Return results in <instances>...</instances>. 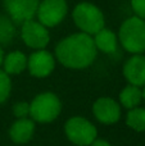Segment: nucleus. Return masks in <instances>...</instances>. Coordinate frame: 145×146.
<instances>
[{
	"label": "nucleus",
	"mask_w": 145,
	"mask_h": 146,
	"mask_svg": "<svg viewBox=\"0 0 145 146\" xmlns=\"http://www.w3.org/2000/svg\"><path fill=\"white\" fill-rule=\"evenodd\" d=\"M35 135V122L31 118L15 119L9 128V139L14 144L23 145L31 141Z\"/></svg>",
	"instance_id": "f8f14e48"
},
{
	"label": "nucleus",
	"mask_w": 145,
	"mask_h": 146,
	"mask_svg": "<svg viewBox=\"0 0 145 146\" xmlns=\"http://www.w3.org/2000/svg\"><path fill=\"white\" fill-rule=\"evenodd\" d=\"M73 22L80 28L82 33L94 36L105 26V19L103 12L91 3H80L74 7Z\"/></svg>",
	"instance_id": "7ed1b4c3"
},
{
	"label": "nucleus",
	"mask_w": 145,
	"mask_h": 146,
	"mask_svg": "<svg viewBox=\"0 0 145 146\" xmlns=\"http://www.w3.org/2000/svg\"><path fill=\"white\" fill-rule=\"evenodd\" d=\"M55 68V58L48 50H36L27 58V69L31 76L37 78L48 77Z\"/></svg>",
	"instance_id": "9d476101"
},
{
	"label": "nucleus",
	"mask_w": 145,
	"mask_h": 146,
	"mask_svg": "<svg viewBox=\"0 0 145 146\" xmlns=\"http://www.w3.org/2000/svg\"><path fill=\"white\" fill-rule=\"evenodd\" d=\"M123 76L128 81V85L138 87L145 86V55L134 54L126 60L123 66Z\"/></svg>",
	"instance_id": "9b49d317"
},
{
	"label": "nucleus",
	"mask_w": 145,
	"mask_h": 146,
	"mask_svg": "<svg viewBox=\"0 0 145 146\" xmlns=\"http://www.w3.org/2000/svg\"><path fill=\"white\" fill-rule=\"evenodd\" d=\"M64 133L72 144L77 146H90L98 139L96 127L81 115L72 117L66 122Z\"/></svg>",
	"instance_id": "39448f33"
},
{
	"label": "nucleus",
	"mask_w": 145,
	"mask_h": 146,
	"mask_svg": "<svg viewBox=\"0 0 145 146\" xmlns=\"http://www.w3.org/2000/svg\"><path fill=\"white\" fill-rule=\"evenodd\" d=\"M10 91H12V81L10 76L0 69V105L4 104L9 99Z\"/></svg>",
	"instance_id": "a211bd4d"
},
{
	"label": "nucleus",
	"mask_w": 145,
	"mask_h": 146,
	"mask_svg": "<svg viewBox=\"0 0 145 146\" xmlns=\"http://www.w3.org/2000/svg\"><path fill=\"white\" fill-rule=\"evenodd\" d=\"M68 4L66 0H43L37 8V21L46 28L55 27L66 18Z\"/></svg>",
	"instance_id": "423d86ee"
},
{
	"label": "nucleus",
	"mask_w": 145,
	"mask_h": 146,
	"mask_svg": "<svg viewBox=\"0 0 145 146\" xmlns=\"http://www.w3.org/2000/svg\"><path fill=\"white\" fill-rule=\"evenodd\" d=\"M21 37L28 48L35 49V50L45 49L50 41V35H49L48 28L35 19L26 21L22 23Z\"/></svg>",
	"instance_id": "0eeeda50"
},
{
	"label": "nucleus",
	"mask_w": 145,
	"mask_h": 146,
	"mask_svg": "<svg viewBox=\"0 0 145 146\" xmlns=\"http://www.w3.org/2000/svg\"><path fill=\"white\" fill-rule=\"evenodd\" d=\"M141 92H143V100L145 101V86H144L143 88H141Z\"/></svg>",
	"instance_id": "5701e85b"
},
{
	"label": "nucleus",
	"mask_w": 145,
	"mask_h": 146,
	"mask_svg": "<svg viewBox=\"0 0 145 146\" xmlns=\"http://www.w3.org/2000/svg\"><path fill=\"white\" fill-rule=\"evenodd\" d=\"M4 51H3V49H1V46H0V67L3 66V62H4Z\"/></svg>",
	"instance_id": "4be33fe9"
},
{
	"label": "nucleus",
	"mask_w": 145,
	"mask_h": 146,
	"mask_svg": "<svg viewBox=\"0 0 145 146\" xmlns=\"http://www.w3.org/2000/svg\"><path fill=\"white\" fill-rule=\"evenodd\" d=\"M62 111V103L53 92H43L30 103V118L37 123H50Z\"/></svg>",
	"instance_id": "20e7f679"
},
{
	"label": "nucleus",
	"mask_w": 145,
	"mask_h": 146,
	"mask_svg": "<svg viewBox=\"0 0 145 146\" xmlns=\"http://www.w3.org/2000/svg\"><path fill=\"white\" fill-rule=\"evenodd\" d=\"M92 114L98 122L109 126L120 121L122 110H121L120 103H117L114 99L103 96V98L96 99L95 103L92 104Z\"/></svg>",
	"instance_id": "6e6552de"
},
{
	"label": "nucleus",
	"mask_w": 145,
	"mask_h": 146,
	"mask_svg": "<svg viewBox=\"0 0 145 146\" xmlns=\"http://www.w3.org/2000/svg\"><path fill=\"white\" fill-rule=\"evenodd\" d=\"M13 115L17 119L30 118V103L18 101L13 105Z\"/></svg>",
	"instance_id": "6ab92c4d"
},
{
	"label": "nucleus",
	"mask_w": 145,
	"mask_h": 146,
	"mask_svg": "<svg viewBox=\"0 0 145 146\" xmlns=\"http://www.w3.org/2000/svg\"><path fill=\"white\" fill-rule=\"evenodd\" d=\"M131 9L136 17L145 21V0H131Z\"/></svg>",
	"instance_id": "aec40b11"
},
{
	"label": "nucleus",
	"mask_w": 145,
	"mask_h": 146,
	"mask_svg": "<svg viewBox=\"0 0 145 146\" xmlns=\"http://www.w3.org/2000/svg\"><path fill=\"white\" fill-rule=\"evenodd\" d=\"M90 146H112V145H110L108 141L103 140V139H96V140H94V141H92V144Z\"/></svg>",
	"instance_id": "412c9836"
},
{
	"label": "nucleus",
	"mask_w": 145,
	"mask_h": 146,
	"mask_svg": "<svg viewBox=\"0 0 145 146\" xmlns=\"http://www.w3.org/2000/svg\"><path fill=\"white\" fill-rule=\"evenodd\" d=\"M40 0H4V7L12 21L23 23L36 15Z\"/></svg>",
	"instance_id": "1a4fd4ad"
},
{
	"label": "nucleus",
	"mask_w": 145,
	"mask_h": 146,
	"mask_svg": "<svg viewBox=\"0 0 145 146\" xmlns=\"http://www.w3.org/2000/svg\"><path fill=\"white\" fill-rule=\"evenodd\" d=\"M126 124L136 132H144L145 131V108L138 106V108L130 109L127 115H126Z\"/></svg>",
	"instance_id": "dca6fc26"
},
{
	"label": "nucleus",
	"mask_w": 145,
	"mask_h": 146,
	"mask_svg": "<svg viewBox=\"0 0 145 146\" xmlns=\"http://www.w3.org/2000/svg\"><path fill=\"white\" fill-rule=\"evenodd\" d=\"M143 101V92L141 87L134 85H127L123 87L120 92V105L126 109H134L138 108L140 103Z\"/></svg>",
	"instance_id": "2eb2a0df"
},
{
	"label": "nucleus",
	"mask_w": 145,
	"mask_h": 146,
	"mask_svg": "<svg viewBox=\"0 0 145 146\" xmlns=\"http://www.w3.org/2000/svg\"><path fill=\"white\" fill-rule=\"evenodd\" d=\"M118 41L131 54L145 53V21L132 15L125 19L118 31Z\"/></svg>",
	"instance_id": "f03ea898"
},
{
	"label": "nucleus",
	"mask_w": 145,
	"mask_h": 146,
	"mask_svg": "<svg viewBox=\"0 0 145 146\" xmlns=\"http://www.w3.org/2000/svg\"><path fill=\"white\" fill-rule=\"evenodd\" d=\"M27 68V56L22 51H12L4 56L3 71L7 74H19Z\"/></svg>",
	"instance_id": "4468645a"
},
{
	"label": "nucleus",
	"mask_w": 145,
	"mask_h": 146,
	"mask_svg": "<svg viewBox=\"0 0 145 146\" xmlns=\"http://www.w3.org/2000/svg\"><path fill=\"white\" fill-rule=\"evenodd\" d=\"M94 45L98 51H102L104 54H113L117 50L118 46V37L113 31L108 28H103L98 33H95L94 37Z\"/></svg>",
	"instance_id": "ddd939ff"
},
{
	"label": "nucleus",
	"mask_w": 145,
	"mask_h": 146,
	"mask_svg": "<svg viewBox=\"0 0 145 146\" xmlns=\"http://www.w3.org/2000/svg\"><path fill=\"white\" fill-rule=\"evenodd\" d=\"M98 50L92 36L86 33H73L58 42L55 58L62 66L71 69H84L90 67L96 58Z\"/></svg>",
	"instance_id": "f257e3e1"
},
{
	"label": "nucleus",
	"mask_w": 145,
	"mask_h": 146,
	"mask_svg": "<svg viewBox=\"0 0 145 146\" xmlns=\"http://www.w3.org/2000/svg\"><path fill=\"white\" fill-rule=\"evenodd\" d=\"M15 36V27L12 19L5 15H0V46L8 45Z\"/></svg>",
	"instance_id": "f3484780"
}]
</instances>
